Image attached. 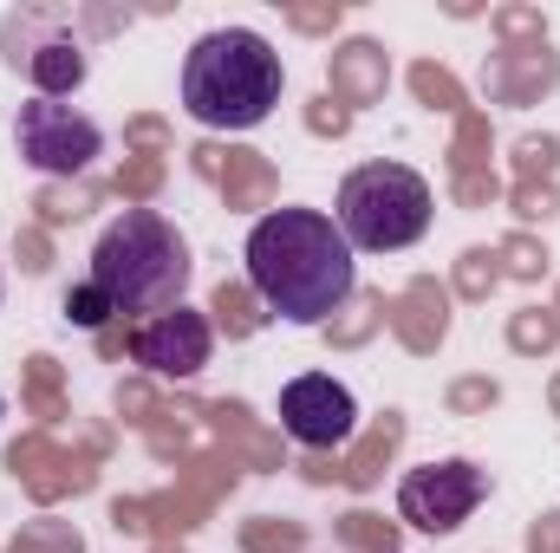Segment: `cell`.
<instances>
[{"label":"cell","instance_id":"4fadbf2b","mask_svg":"<svg viewBox=\"0 0 560 553\" xmlns=\"http://www.w3.org/2000/svg\"><path fill=\"white\" fill-rule=\"evenodd\" d=\"M385 326L405 339V352H436L443 332H450V293L436 280H411L398 299H385Z\"/></svg>","mask_w":560,"mask_h":553},{"label":"cell","instance_id":"ee69618b","mask_svg":"<svg viewBox=\"0 0 560 553\" xmlns=\"http://www.w3.org/2000/svg\"><path fill=\"white\" fill-rule=\"evenodd\" d=\"M548 404H555V416H560V372H555V385H548Z\"/></svg>","mask_w":560,"mask_h":553},{"label":"cell","instance_id":"7402d4cb","mask_svg":"<svg viewBox=\"0 0 560 553\" xmlns=\"http://www.w3.org/2000/svg\"><path fill=\"white\" fill-rule=\"evenodd\" d=\"M476 169H489V118L463 111L456 118V143H450V176H476Z\"/></svg>","mask_w":560,"mask_h":553},{"label":"cell","instance_id":"74e56055","mask_svg":"<svg viewBox=\"0 0 560 553\" xmlns=\"http://www.w3.org/2000/svg\"><path fill=\"white\" fill-rule=\"evenodd\" d=\"M143 436H150V456H183V449H189V423H183V411H163Z\"/></svg>","mask_w":560,"mask_h":553},{"label":"cell","instance_id":"4dcf8cb0","mask_svg":"<svg viewBox=\"0 0 560 553\" xmlns=\"http://www.w3.org/2000/svg\"><path fill=\"white\" fill-rule=\"evenodd\" d=\"M112 189H118L125 202H150V196L163 189V156H125V169L112 176Z\"/></svg>","mask_w":560,"mask_h":553},{"label":"cell","instance_id":"f546056e","mask_svg":"<svg viewBox=\"0 0 560 553\" xmlns=\"http://www.w3.org/2000/svg\"><path fill=\"white\" fill-rule=\"evenodd\" d=\"M489 20H495V33H502L509 46H548V20H541V7H495Z\"/></svg>","mask_w":560,"mask_h":553},{"label":"cell","instance_id":"60d3db41","mask_svg":"<svg viewBox=\"0 0 560 553\" xmlns=\"http://www.w3.org/2000/svg\"><path fill=\"white\" fill-rule=\"evenodd\" d=\"M339 20H346L339 0H326V7H287V26H300V33H332Z\"/></svg>","mask_w":560,"mask_h":553},{"label":"cell","instance_id":"603a6c76","mask_svg":"<svg viewBox=\"0 0 560 553\" xmlns=\"http://www.w3.org/2000/svg\"><path fill=\"white\" fill-rule=\"evenodd\" d=\"M66 319L72 326H85V332H105L112 319H125L118 306H112V293L98 286V280H79V286H66Z\"/></svg>","mask_w":560,"mask_h":553},{"label":"cell","instance_id":"d6a6232c","mask_svg":"<svg viewBox=\"0 0 560 553\" xmlns=\"http://www.w3.org/2000/svg\"><path fill=\"white\" fill-rule=\"evenodd\" d=\"M443 404H450L456 416H482V411L502 404V385H495V378H456V385L443 391Z\"/></svg>","mask_w":560,"mask_h":553},{"label":"cell","instance_id":"52a82bcc","mask_svg":"<svg viewBox=\"0 0 560 553\" xmlns=\"http://www.w3.org/2000/svg\"><path fill=\"white\" fill-rule=\"evenodd\" d=\"M482 495H489V475L456 456V462L411 469V475L398 482V515H405V528H423V534H456V528L476 515Z\"/></svg>","mask_w":560,"mask_h":553},{"label":"cell","instance_id":"83f0119b","mask_svg":"<svg viewBox=\"0 0 560 553\" xmlns=\"http://www.w3.org/2000/svg\"><path fill=\"white\" fill-rule=\"evenodd\" d=\"M7 553H85V541H79L72 521H26Z\"/></svg>","mask_w":560,"mask_h":553},{"label":"cell","instance_id":"d590c367","mask_svg":"<svg viewBox=\"0 0 560 553\" xmlns=\"http://www.w3.org/2000/svg\"><path fill=\"white\" fill-rule=\"evenodd\" d=\"M13 255H20L26 274H46V268H52V242H46V228H39V222L13 228Z\"/></svg>","mask_w":560,"mask_h":553},{"label":"cell","instance_id":"5b68a950","mask_svg":"<svg viewBox=\"0 0 560 553\" xmlns=\"http://www.w3.org/2000/svg\"><path fill=\"white\" fill-rule=\"evenodd\" d=\"M13 143H20V163H33L46 183H72V176H85L92 156L105 150V131H98L85 111L59 105V98H33V105H20V118H13Z\"/></svg>","mask_w":560,"mask_h":553},{"label":"cell","instance_id":"ab89813d","mask_svg":"<svg viewBox=\"0 0 560 553\" xmlns=\"http://www.w3.org/2000/svg\"><path fill=\"white\" fill-rule=\"evenodd\" d=\"M125 143L143 150V156H163V150H170V125H163V118H131V125H125Z\"/></svg>","mask_w":560,"mask_h":553},{"label":"cell","instance_id":"484cf974","mask_svg":"<svg viewBox=\"0 0 560 553\" xmlns=\"http://www.w3.org/2000/svg\"><path fill=\"white\" fill-rule=\"evenodd\" d=\"M495 280H502L495 248H463V255H456V293H463V299H489Z\"/></svg>","mask_w":560,"mask_h":553},{"label":"cell","instance_id":"7bdbcfd3","mask_svg":"<svg viewBox=\"0 0 560 553\" xmlns=\"http://www.w3.org/2000/svg\"><path fill=\"white\" fill-rule=\"evenodd\" d=\"M98 352H105V358H118V352H131V326H125V319H112V326L98 332Z\"/></svg>","mask_w":560,"mask_h":553},{"label":"cell","instance_id":"b9f144b4","mask_svg":"<svg viewBox=\"0 0 560 553\" xmlns=\"http://www.w3.org/2000/svg\"><path fill=\"white\" fill-rule=\"evenodd\" d=\"M528 553H560V515H541L528 528Z\"/></svg>","mask_w":560,"mask_h":553},{"label":"cell","instance_id":"9a60e30c","mask_svg":"<svg viewBox=\"0 0 560 553\" xmlns=\"http://www.w3.org/2000/svg\"><path fill=\"white\" fill-rule=\"evenodd\" d=\"M222 202L229 209H268L275 202V163L261 150H222Z\"/></svg>","mask_w":560,"mask_h":553},{"label":"cell","instance_id":"4316f807","mask_svg":"<svg viewBox=\"0 0 560 553\" xmlns=\"http://www.w3.org/2000/svg\"><path fill=\"white\" fill-rule=\"evenodd\" d=\"M300 548H306V528H300V521L261 515V521L242 528V553H300Z\"/></svg>","mask_w":560,"mask_h":553},{"label":"cell","instance_id":"e0dca14e","mask_svg":"<svg viewBox=\"0 0 560 553\" xmlns=\"http://www.w3.org/2000/svg\"><path fill=\"white\" fill-rule=\"evenodd\" d=\"M202 416H209V423H215V430H222L229 443H242V456H248L255 469H275V462H280V443L255 430L248 404H202Z\"/></svg>","mask_w":560,"mask_h":553},{"label":"cell","instance_id":"1f68e13d","mask_svg":"<svg viewBox=\"0 0 560 553\" xmlns=\"http://www.w3.org/2000/svg\"><path fill=\"white\" fill-rule=\"evenodd\" d=\"M555 163H560V138H522L515 143V176H522V183H555Z\"/></svg>","mask_w":560,"mask_h":553},{"label":"cell","instance_id":"2e32d148","mask_svg":"<svg viewBox=\"0 0 560 553\" xmlns=\"http://www.w3.org/2000/svg\"><path fill=\"white\" fill-rule=\"evenodd\" d=\"M209 313H215V326H222L229 339H255V332L268 326V306H261V293H255L248 280H222L215 299H209Z\"/></svg>","mask_w":560,"mask_h":553},{"label":"cell","instance_id":"f1b7e54d","mask_svg":"<svg viewBox=\"0 0 560 553\" xmlns=\"http://www.w3.org/2000/svg\"><path fill=\"white\" fill-rule=\"evenodd\" d=\"M495 261H502V274L509 280H541L548 274V248H541L535 235H509V242L495 248Z\"/></svg>","mask_w":560,"mask_h":553},{"label":"cell","instance_id":"8992f818","mask_svg":"<svg viewBox=\"0 0 560 553\" xmlns=\"http://www.w3.org/2000/svg\"><path fill=\"white\" fill-rule=\"evenodd\" d=\"M7 66L26 72L39 98H66L85 85V46L66 33V13H39V7H20L7 20Z\"/></svg>","mask_w":560,"mask_h":553},{"label":"cell","instance_id":"8fae6325","mask_svg":"<svg viewBox=\"0 0 560 553\" xmlns=\"http://www.w3.org/2000/svg\"><path fill=\"white\" fill-rule=\"evenodd\" d=\"M555 85H560V52H548V46H502L482 66V92L495 105H541Z\"/></svg>","mask_w":560,"mask_h":553},{"label":"cell","instance_id":"836d02e7","mask_svg":"<svg viewBox=\"0 0 560 553\" xmlns=\"http://www.w3.org/2000/svg\"><path fill=\"white\" fill-rule=\"evenodd\" d=\"M306 131H313V138H346V131H352V111H346L332 92H319V98L306 105Z\"/></svg>","mask_w":560,"mask_h":553},{"label":"cell","instance_id":"d6986e66","mask_svg":"<svg viewBox=\"0 0 560 553\" xmlns=\"http://www.w3.org/2000/svg\"><path fill=\"white\" fill-rule=\"evenodd\" d=\"M378 326H385V293H352V299L326 319V339H332V345H365Z\"/></svg>","mask_w":560,"mask_h":553},{"label":"cell","instance_id":"3957f363","mask_svg":"<svg viewBox=\"0 0 560 553\" xmlns=\"http://www.w3.org/2000/svg\"><path fill=\"white\" fill-rule=\"evenodd\" d=\"M92 280L112 293L118 313H163L183 306L189 286V242L176 235V222H163L156 209H125L98 248H92Z\"/></svg>","mask_w":560,"mask_h":553},{"label":"cell","instance_id":"f6af8a7d","mask_svg":"<svg viewBox=\"0 0 560 553\" xmlns=\"http://www.w3.org/2000/svg\"><path fill=\"white\" fill-rule=\"evenodd\" d=\"M555 313H560V293H555Z\"/></svg>","mask_w":560,"mask_h":553},{"label":"cell","instance_id":"ffe728a7","mask_svg":"<svg viewBox=\"0 0 560 553\" xmlns=\"http://www.w3.org/2000/svg\"><path fill=\"white\" fill-rule=\"evenodd\" d=\"M26 411L39 423H66V398H59V358L33 352L26 358Z\"/></svg>","mask_w":560,"mask_h":553},{"label":"cell","instance_id":"ba28073f","mask_svg":"<svg viewBox=\"0 0 560 553\" xmlns=\"http://www.w3.org/2000/svg\"><path fill=\"white\" fill-rule=\"evenodd\" d=\"M280 430H287L293 443H306L313 456H332L339 443H352L359 404H352V391H346L339 378L306 372V378H293V385L280 391Z\"/></svg>","mask_w":560,"mask_h":553},{"label":"cell","instance_id":"ac0fdd59","mask_svg":"<svg viewBox=\"0 0 560 553\" xmlns=\"http://www.w3.org/2000/svg\"><path fill=\"white\" fill-rule=\"evenodd\" d=\"M92 209H98V183H39V196H33L39 228L79 222V215H92Z\"/></svg>","mask_w":560,"mask_h":553},{"label":"cell","instance_id":"9c48e42d","mask_svg":"<svg viewBox=\"0 0 560 553\" xmlns=\"http://www.w3.org/2000/svg\"><path fill=\"white\" fill-rule=\"evenodd\" d=\"M112 449V436L105 430H85V449L72 456V449H59L52 436H20L13 449H7V469H13V482H26V495L33 502H59V495H79V489H92V475H98V456Z\"/></svg>","mask_w":560,"mask_h":553},{"label":"cell","instance_id":"277c9868","mask_svg":"<svg viewBox=\"0 0 560 553\" xmlns=\"http://www.w3.org/2000/svg\"><path fill=\"white\" fill-rule=\"evenodd\" d=\"M430 228V183L405 163H359L339 183V235L352 255H398Z\"/></svg>","mask_w":560,"mask_h":553},{"label":"cell","instance_id":"5bb4252c","mask_svg":"<svg viewBox=\"0 0 560 553\" xmlns=\"http://www.w3.org/2000/svg\"><path fill=\"white\" fill-rule=\"evenodd\" d=\"M398 443H405V416L385 411L365 430V443H359L352 456H332V462H339V482H346V489H372V482L385 475V462L398 456Z\"/></svg>","mask_w":560,"mask_h":553},{"label":"cell","instance_id":"30bf717a","mask_svg":"<svg viewBox=\"0 0 560 553\" xmlns=\"http://www.w3.org/2000/svg\"><path fill=\"white\" fill-rule=\"evenodd\" d=\"M209 345H215V326L189 306H163L143 326H131V358L150 378H196L209 365Z\"/></svg>","mask_w":560,"mask_h":553},{"label":"cell","instance_id":"d4e9b609","mask_svg":"<svg viewBox=\"0 0 560 553\" xmlns=\"http://www.w3.org/2000/svg\"><path fill=\"white\" fill-rule=\"evenodd\" d=\"M339 541L359 553H398V521H385V515H372V508H352L346 521H339Z\"/></svg>","mask_w":560,"mask_h":553},{"label":"cell","instance_id":"f35d334b","mask_svg":"<svg viewBox=\"0 0 560 553\" xmlns=\"http://www.w3.org/2000/svg\"><path fill=\"white\" fill-rule=\"evenodd\" d=\"M450 189H456V202H463V209H489V202L502 196L495 169H476V176H450Z\"/></svg>","mask_w":560,"mask_h":553},{"label":"cell","instance_id":"8d00e7d4","mask_svg":"<svg viewBox=\"0 0 560 553\" xmlns=\"http://www.w3.org/2000/svg\"><path fill=\"white\" fill-rule=\"evenodd\" d=\"M509 202H515V215H522V222H548V215L560 209L555 183H515V196H509Z\"/></svg>","mask_w":560,"mask_h":553},{"label":"cell","instance_id":"cb8c5ba5","mask_svg":"<svg viewBox=\"0 0 560 553\" xmlns=\"http://www.w3.org/2000/svg\"><path fill=\"white\" fill-rule=\"evenodd\" d=\"M411 92H418L430 111H450V118H463V111H469L463 85H456V79H450L443 66H430V59H418V66H411Z\"/></svg>","mask_w":560,"mask_h":553},{"label":"cell","instance_id":"7a4b0ae2","mask_svg":"<svg viewBox=\"0 0 560 553\" xmlns=\"http://www.w3.org/2000/svg\"><path fill=\"white\" fill-rule=\"evenodd\" d=\"M287 66L248 26H215L183 59V111L209 131H255L280 105Z\"/></svg>","mask_w":560,"mask_h":553},{"label":"cell","instance_id":"6da1fadb","mask_svg":"<svg viewBox=\"0 0 560 553\" xmlns=\"http://www.w3.org/2000/svg\"><path fill=\"white\" fill-rule=\"evenodd\" d=\"M248 286L261 293V306L293 319V326H326L352 293V248L339 235L332 215L319 209H268L248 235Z\"/></svg>","mask_w":560,"mask_h":553},{"label":"cell","instance_id":"e575fe53","mask_svg":"<svg viewBox=\"0 0 560 553\" xmlns=\"http://www.w3.org/2000/svg\"><path fill=\"white\" fill-rule=\"evenodd\" d=\"M118 416H125V423H138V430H150V423L163 416V404H156V391H150V385L125 378V385H118Z\"/></svg>","mask_w":560,"mask_h":553},{"label":"cell","instance_id":"7c38bea8","mask_svg":"<svg viewBox=\"0 0 560 553\" xmlns=\"http://www.w3.org/2000/svg\"><path fill=\"white\" fill-rule=\"evenodd\" d=\"M326 85H332V98H339L346 111L378 105L385 85H392V59H385V46H378V39H346V46H332V59H326Z\"/></svg>","mask_w":560,"mask_h":553},{"label":"cell","instance_id":"44dd1931","mask_svg":"<svg viewBox=\"0 0 560 553\" xmlns=\"http://www.w3.org/2000/svg\"><path fill=\"white\" fill-rule=\"evenodd\" d=\"M509 345H515L522 358L555 352V345H560V313H555V306H522V313L509 319Z\"/></svg>","mask_w":560,"mask_h":553}]
</instances>
